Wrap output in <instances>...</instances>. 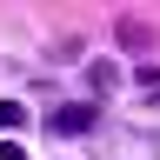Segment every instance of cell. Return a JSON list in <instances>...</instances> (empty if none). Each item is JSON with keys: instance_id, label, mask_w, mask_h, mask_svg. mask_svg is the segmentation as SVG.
Here are the masks:
<instances>
[{"instance_id": "3957f363", "label": "cell", "mask_w": 160, "mask_h": 160, "mask_svg": "<svg viewBox=\"0 0 160 160\" xmlns=\"http://www.w3.org/2000/svg\"><path fill=\"white\" fill-rule=\"evenodd\" d=\"M113 80H120V73L107 67V60H93V67H87V87H93V100H100V93H113Z\"/></svg>"}, {"instance_id": "6da1fadb", "label": "cell", "mask_w": 160, "mask_h": 160, "mask_svg": "<svg viewBox=\"0 0 160 160\" xmlns=\"http://www.w3.org/2000/svg\"><path fill=\"white\" fill-rule=\"evenodd\" d=\"M47 127H53V133H93V127H100V107H93V100L53 107V113H47Z\"/></svg>"}, {"instance_id": "7a4b0ae2", "label": "cell", "mask_w": 160, "mask_h": 160, "mask_svg": "<svg viewBox=\"0 0 160 160\" xmlns=\"http://www.w3.org/2000/svg\"><path fill=\"white\" fill-rule=\"evenodd\" d=\"M113 40H120L127 53H147V47H153V27H147V20H113Z\"/></svg>"}, {"instance_id": "277c9868", "label": "cell", "mask_w": 160, "mask_h": 160, "mask_svg": "<svg viewBox=\"0 0 160 160\" xmlns=\"http://www.w3.org/2000/svg\"><path fill=\"white\" fill-rule=\"evenodd\" d=\"M133 87H140V93L160 87V60H133Z\"/></svg>"}, {"instance_id": "5b68a950", "label": "cell", "mask_w": 160, "mask_h": 160, "mask_svg": "<svg viewBox=\"0 0 160 160\" xmlns=\"http://www.w3.org/2000/svg\"><path fill=\"white\" fill-rule=\"evenodd\" d=\"M20 120H27V107H20V100H0V127H7V133H13V127H20Z\"/></svg>"}]
</instances>
